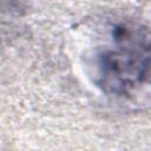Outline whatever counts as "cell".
<instances>
[{
	"label": "cell",
	"instance_id": "1",
	"mask_svg": "<svg viewBox=\"0 0 151 151\" xmlns=\"http://www.w3.org/2000/svg\"><path fill=\"white\" fill-rule=\"evenodd\" d=\"M120 48L100 57V85L109 93L127 94L149 79V35L143 29L119 25L113 29Z\"/></svg>",
	"mask_w": 151,
	"mask_h": 151
}]
</instances>
